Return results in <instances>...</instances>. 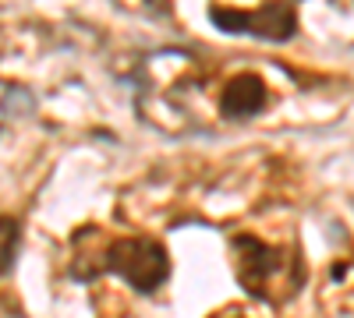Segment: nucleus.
Listing matches in <instances>:
<instances>
[{
    "label": "nucleus",
    "instance_id": "1",
    "mask_svg": "<svg viewBox=\"0 0 354 318\" xmlns=\"http://www.w3.org/2000/svg\"><path fill=\"white\" fill-rule=\"evenodd\" d=\"M230 266L241 290L262 304H283L305 286V262L298 248L270 244L255 234L230 237Z\"/></svg>",
    "mask_w": 354,
    "mask_h": 318
},
{
    "label": "nucleus",
    "instance_id": "2",
    "mask_svg": "<svg viewBox=\"0 0 354 318\" xmlns=\"http://www.w3.org/2000/svg\"><path fill=\"white\" fill-rule=\"evenodd\" d=\"M75 276L93 279L100 272L121 276L131 290L156 294L170 279V255L153 237H110L93 251H75Z\"/></svg>",
    "mask_w": 354,
    "mask_h": 318
},
{
    "label": "nucleus",
    "instance_id": "3",
    "mask_svg": "<svg viewBox=\"0 0 354 318\" xmlns=\"http://www.w3.org/2000/svg\"><path fill=\"white\" fill-rule=\"evenodd\" d=\"M209 18L223 32H241V36H255L266 43H283L298 32V14L283 0H270L259 11H238V8H216L213 4Z\"/></svg>",
    "mask_w": 354,
    "mask_h": 318
},
{
    "label": "nucleus",
    "instance_id": "4",
    "mask_svg": "<svg viewBox=\"0 0 354 318\" xmlns=\"http://www.w3.org/2000/svg\"><path fill=\"white\" fill-rule=\"evenodd\" d=\"M266 99H270V92H266V81L259 74H238V78L227 81L220 110L230 121H245V117H255L266 106Z\"/></svg>",
    "mask_w": 354,
    "mask_h": 318
},
{
    "label": "nucleus",
    "instance_id": "5",
    "mask_svg": "<svg viewBox=\"0 0 354 318\" xmlns=\"http://www.w3.org/2000/svg\"><path fill=\"white\" fill-rule=\"evenodd\" d=\"M18 237H21V226L15 219H0V276H4L11 269V262H15Z\"/></svg>",
    "mask_w": 354,
    "mask_h": 318
},
{
    "label": "nucleus",
    "instance_id": "6",
    "mask_svg": "<svg viewBox=\"0 0 354 318\" xmlns=\"http://www.w3.org/2000/svg\"><path fill=\"white\" fill-rule=\"evenodd\" d=\"M213 318H248L245 311H238V308H227V311H216Z\"/></svg>",
    "mask_w": 354,
    "mask_h": 318
}]
</instances>
